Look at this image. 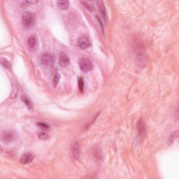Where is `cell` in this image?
Instances as JSON below:
<instances>
[{"instance_id":"14","label":"cell","mask_w":179,"mask_h":179,"mask_svg":"<svg viewBox=\"0 0 179 179\" xmlns=\"http://www.w3.org/2000/svg\"><path fill=\"white\" fill-rule=\"evenodd\" d=\"M37 125L40 127L42 129H44V130H48L50 129V126L47 123H45V122H37Z\"/></svg>"},{"instance_id":"15","label":"cell","mask_w":179,"mask_h":179,"mask_svg":"<svg viewBox=\"0 0 179 179\" xmlns=\"http://www.w3.org/2000/svg\"><path fill=\"white\" fill-rule=\"evenodd\" d=\"M1 65L5 68H9L10 67V62H9V61L4 58H1Z\"/></svg>"},{"instance_id":"2","label":"cell","mask_w":179,"mask_h":179,"mask_svg":"<svg viewBox=\"0 0 179 179\" xmlns=\"http://www.w3.org/2000/svg\"><path fill=\"white\" fill-rule=\"evenodd\" d=\"M40 62L45 67H51L55 63V57L51 53H45L41 55Z\"/></svg>"},{"instance_id":"5","label":"cell","mask_w":179,"mask_h":179,"mask_svg":"<svg viewBox=\"0 0 179 179\" xmlns=\"http://www.w3.org/2000/svg\"><path fill=\"white\" fill-rule=\"evenodd\" d=\"M97 4L99 12H100L101 17H102L106 24H108V23H109V17H108L107 9L105 8L104 4L103 2H97Z\"/></svg>"},{"instance_id":"4","label":"cell","mask_w":179,"mask_h":179,"mask_svg":"<svg viewBox=\"0 0 179 179\" xmlns=\"http://www.w3.org/2000/svg\"><path fill=\"white\" fill-rule=\"evenodd\" d=\"M80 69L83 72H88L93 68V65L88 58H83L79 62Z\"/></svg>"},{"instance_id":"3","label":"cell","mask_w":179,"mask_h":179,"mask_svg":"<svg viewBox=\"0 0 179 179\" xmlns=\"http://www.w3.org/2000/svg\"><path fill=\"white\" fill-rule=\"evenodd\" d=\"M2 141L5 143H9L13 142L16 139V134L15 132L7 130L2 132L1 134Z\"/></svg>"},{"instance_id":"17","label":"cell","mask_w":179,"mask_h":179,"mask_svg":"<svg viewBox=\"0 0 179 179\" xmlns=\"http://www.w3.org/2000/svg\"><path fill=\"white\" fill-rule=\"evenodd\" d=\"M60 74H58V73H56L55 74V76L53 77V83H54V86H57V85L59 81H60Z\"/></svg>"},{"instance_id":"16","label":"cell","mask_w":179,"mask_h":179,"mask_svg":"<svg viewBox=\"0 0 179 179\" xmlns=\"http://www.w3.org/2000/svg\"><path fill=\"white\" fill-rule=\"evenodd\" d=\"M85 87V82L84 80L82 77H80L79 79V88L81 92H83Z\"/></svg>"},{"instance_id":"12","label":"cell","mask_w":179,"mask_h":179,"mask_svg":"<svg viewBox=\"0 0 179 179\" xmlns=\"http://www.w3.org/2000/svg\"><path fill=\"white\" fill-rule=\"evenodd\" d=\"M21 100H23V102H24L26 107L28 109L30 110H32L33 109V104L32 100H30V98L29 97L27 96L26 95H23L21 96Z\"/></svg>"},{"instance_id":"18","label":"cell","mask_w":179,"mask_h":179,"mask_svg":"<svg viewBox=\"0 0 179 179\" xmlns=\"http://www.w3.org/2000/svg\"><path fill=\"white\" fill-rule=\"evenodd\" d=\"M38 137H39V139H41V140H46V139H48L49 136H48V134H46V133L41 132V133L39 134Z\"/></svg>"},{"instance_id":"7","label":"cell","mask_w":179,"mask_h":179,"mask_svg":"<svg viewBox=\"0 0 179 179\" xmlns=\"http://www.w3.org/2000/svg\"><path fill=\"white\" fill-rule=\"evenodd\" d=\"M78 44L81 48L86 49L91 46V41L87 36H81L78 39Z\"/></svg>"},{"instance_id":"9","label":"cell","mask_w":179,"mask_h":179,"mask_svg":"<svg viewBox=\"0 0 179 179\" xmlns=\"http://www.w3.org/2000/svg\"><path fill=\"white\" fill-rule=\"evenodd\" d=\"M27 45L29 48L32 50H35L38 46V38L36 34L30 36L27 40Z\"/></svg>"},{"instance_id":"19","label":"cell","mask_w":179,"mask_h":179,"mask_svg":"<svg viewBox=\"0 0 179 179\" xmlns=\"http://www.w3.org/2000/svg\"><path fill=\"white\" fill-rule=\"evenodd\" d=\"M83 4H84L85 6H86V8L88 9L90 11H93V9H93V6L89 5V4H88V3H87V2H83Z\"/></svg>"},{"instance_id":"13","label":"cell","mask_w":179,"mask_h":179,"mask_svg":"<svg viewBox=\"0 0 179 179\" xmlns=\"http://www.w3.org/2000/svg\"><path fill=\"white\" fill-rule=\"evenodd\" d=\"M69 1H58L57 2V5L59 9L61 10H67L69 7Z\"/></svg>"},{"instance_id":"6","label":"cell","mask_w":179,"mask_h":179,"mask_svg":"<svg viewBox=\"0 0 179 179\" xmlns=\"http://www.w3.org/2000/svg\"><path fill=\"white\" fill-rule=\"evenodd\" d=\"M136 129H137V132L139 137H144L146 134V126L145 122L143 119H139L136 124Z\"/></svg>"},{"instance_id":"1","label":"cell","mask_w":179,"mask_h":179,"mask_svg":"<svg viewBox=\"0 0 179 179\" xmlns=\"http://www.w3.org/2000/svg\"><path fill=\"white\" fill-rule=\"evenodd\" d=\"M36 18L34 13L26 12L22 16V24L26 29H30L34 25Z\"/></svg>"},{"instance_id":"20","label":"cell","mask_w":179,"mask_h":179,"mask_svg":"<svg viewBox=\"0 0 179 179\" xmlns=\"http://www.w3.org/2000/svg\"><path fill=\"white\" fill-rule=\"evenodd\" d=\"M37 1H27L26 2V3H27V4H35V3H37Z\"/></svg>"},{"instance_id":"10","label":"cell","mask_w":179,"mask_h":179,"mask_svg":"<svg viewBox=\"0 0 179 179\" xmlns=\"http://www.w3.org/2000/svg\"><path fill=\"white\" fill-rule=\"evenodd\" d=\"M33 159H34V155L31 153H25L21 156L20 162L22 164H25L30 163L33 160Z\"/></svg>"},{"instance_id":"8","label":"cell","mask_w":179,"mask_h":179,"mask_svg":"<svg viewBox=\"0 0 179 179\" xmlns=\"http://www.w3.org/2000/svg\"><path fill=\"white\" fill-rule=\"evenodd\" d=\"M59 64L62 67H66L70 64V58L65 53H61L59 57Z\"/></svg>"},{"instance_id":"11","label":"cell","mask_w":179,"mask_h":179,"mask_svg":"<svg viewBox=\"0 0 179 179\" xmlns=\"http://www.w3.org/2000/svg\"><path fill=\"white\" fill-rule=\"evenodd\" d=\"M72 153L75 159H78L80 155V144L79 142H74L72 145Z\"/></svg>"}]
</instances>
